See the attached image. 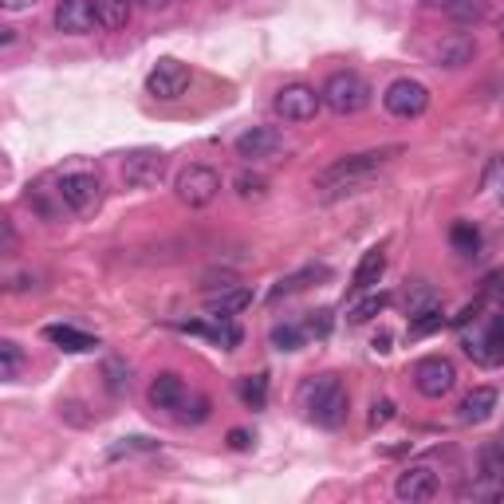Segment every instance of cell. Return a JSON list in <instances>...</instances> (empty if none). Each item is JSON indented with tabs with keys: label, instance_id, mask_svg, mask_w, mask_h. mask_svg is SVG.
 Returning <instances> with one entry per match:
<instances>
[{
	"label": "cell",
	"instance_id": "obj_1",
	"mask_svg": "<svg viewBox=\"0 0 504 504\" xmlns=\"http://www.w3.org/2000/svg\"><path fill=\"white\" fill-rule=\"evenodd\" d=\"M398 154H402V146H383V150H367V154L339 158V162H331V166L320 173V178H315V189H320L323 201L351 197V194H359L362 185H371Z\"/></svg>",
	"mask_w": 504,
	"mask_h": 504
},
{
	"label": "cell",
	"instance_id": "obj_2",
	"mask_svg": "<svg viewBox=\"0 0 504 504\" xmlns=\"http://www.w3.org/2000/svg\"><path fill=\"white\" fill-rule=\"evenodd\" d=\"M304 410H308V422L320 425V430H339L347 422V406H351V394L343 386L339 374H320L304 383Z\"/></svg>",
	"mask_w": 504,
	"mask_h": 504
},
{
	"label": "cell",
	"instance_id": "obj_3",
	"mask_svg": "<svg viewBox=\"0 0 504 504\" xmlns=\"http://www.w3.org/2000/svg\"><path fill=\"white\" fill-rule=\"evenodd\" d=\"M371 95H374L371 83L359 71H335L323 83V107L335 110V115H359V110H367Z\"/></svg>",
	"mask_w": 504,
	"mask_h": 504
},
{
	"label": "cell",
	"instance_id": "obj_4",
	"mask_svg": "<svg viewBox=\"0 0 504 504\" xmlns=\"http://www.w3.org/2000/svg\"><path fill=\"white\" fill-rule=\"evenodd\" d=\"M56 189H59L63 209H71L75 217H95L99 205H103V182H99V173H91V170L63 173Z\"/></svg>",
	"mask_w": 504,
	"mask_h": 504
},
{
	"label": "cell",
	"instance_id": "obj_5",
	"mask_svg": "<svg viewBox=\"0 0 504 504\" xmlns=\"http://www.w3.org/2000/svg\"><path fill=\"white\" fill-rule=\"evenodd\" d=\"M173 194H178V201L189 209H205L221 194V173L209 166H185L178 178H173Z\"/></svg>",
	"mask_w": 504,
	"mask_h": 504
},
{
	"label": "cell",
	"instance_id": "obj_6",
	"mask_svg": "<svg viewBox=\"0 0 504 504\" xmlns=\"http://www.w3.org/2000/svg\"><path fill=\"white\" fill-rule=\"evenodd\" d=\"M276 115H280L284 122H308L320 115V107H323V91H315V87L308 83H288L276 91Z\"/></svg>",
	"mask_w": 504,
	"mask_h": 504
},
{
	"label": "cell",
	"instance_id": "obj_7",
	"mask_svg": "<svg viewBox=\"0 0 504 504\" xmlns=\"http://www.w3.org/2000/svg\"><path fill=\"white\" fill-rule=\"evenodd\" d=\"M383 107L394 119H418V115H425V107H430V91H425V83H418V79H394L383 95Z\"/></svg>",
	"mask_w": 504,
	"mask_h": 504
},
{
	"label": "cell",
	"instance_id": "obj_8",
	"mask_svg": "<svg viewBox=\"0 0 504 504\" xmlns=\"http://www.w3.org/2000/svg\"><path fill=\"white\" fill-rule=\"evenodd\" d=\"M166 178V154L162 150H134L122 158V182L134 189H154Z\"/></svg>",
	"mask_w": 504,
	"mask_h": 504
},
{
	"label": "cell",
	"instance_id": "obj_9",
	"mask_svg": "<svg viewBox=\"0 0 504 504\" xmlns=\"http://www.w3.org/2000/svg\"><path fill=\"white\" fill-rule=\"evenodd\" d=\"M414 386L422 390L425 398H446L453 386H457V367L446 355H430L414 367Z\"/></svg>",
	"mask_w": 504,
	"mask_h": 504
},
{
	"label": "cell",
	"instance_id": "obj_10",
	"mask_svg": "<svg viewBox=\"0 0 504 504\" xmlns=\"http://www.w3.org/2000/svg\"><path fill=\"white\" fill-rule=\"evenodd\" d=\"M185 87H189V68L182 59H158L154 63V71L146 75V91L154 95V99H178L185 95Z\"/></svg>",
	"mask_w": 504,
	"mask_h": 504
},
{
	"label": "cell",
	"instance_id": "obj_11",
	"mask_svg": "<svg viewBox=\"0 0 504 504\" xmlns=\"http://www.w3.org/2000/svg\"><path fill=\"white\" fill-rule=\"evenodd\" d=\"M56 28L63 36H87L99 28L95 0H59L56 5Z\"/></svg>",
	"mask_w": 504,
	"mask_h": 504
},
{
	"label": "cell",
	"instance_id": "obj_12",
	"mask_svg": "<svg viewBox=\"0 0 504 504\" xmlns=\"http://www.w3.org/2000/svg\"><path fill=\"white\" fill-rule=\"evenodd\" d=\"M398 500H434L437 497V473L425 465H410L406 473H398L394 481Z\"/></svg>",
	"mask_w": 504,
	"mask_h": 504
},
{
	"label": "cell",
	"instance_id": "obj_13",
	"mask_svg": "<svg viewBox=\"0 0 504 504\" xmlns=\"http://www.w3.org/2000/svg\"><path fill=\"white\" fill-rule=\"evenodd\" d=\"M276 150H280V131H276V126H248V131L236 138V154L248 162L268 158Z\"/></svg>",
	"mask_w": 504,
	"mask_h": 504
},
{
	"label": "cell",
	"instance_id": "obj_14",
	"mask_svg": "<svg viewBox=\"0 0 504 504\" xmlns=\"http://www.w3.org/2000/svg\"><path fill=\"white\" fill-rule=\"evenodd\" d=\"M473 56H477V44H473V36H465V32L446 36V40L434 47V63H437V68H449V71L473 63Z\"/></svg>",
	"mask_w": 504,
	"mask_h": 504
},
{
	"label": "cell",
	"instance_id": "obj_15",
	"mask_svg": "<svg viewBox=\"0 0 504 504\" xmlns=\"http://www.w3.org/2000/svg\"><path fill=\"white\" fill-rule=\"evenodd\" d=\"M182 402H185V383H182V374L162 371L154 383H150V406H154V410H178Z\"/></svg>",
	"mask_w": 504,
	"mask_h": 504
},
{
	"label": "cell",
	"instance_id": "obj_16",
	"mask_svg": "<svg viewBox=\"0 0 504 504\" xmlns=\"http://www.w3.org/2000/svg\"><path fill=\"white\" fill-rule=\"evenodd\" d=\"M44 339H47V343H56L59 351H68V355H83V351H95L99 347L95 335L75 331L71 323H47L44 327Z\"/></svg>",
	"mask_w": 504,
	"mask_h": 504
},
{
	"label": "cell",
	"instance_id": "obj_17",
	"mask_svg": "<svg viewBox=\"0 0 504 504\" xmlns=\"http://www.w3.org/2000/svg\"><path fill=\"white\" fill-rule=\"evenodd\" d=\"M497 390L493 386H477V390H469L465 394V402H461V422L465 425H481V422H488L493 418V410H497Z\"/></svg>",
	"mask_w": 504,
	"mask_h": 504
},
{
	"label": "cell",
	"instance_id": "obj_18",
	"mask_svg": "<svg viewBox=\"0 0 504 504\" xmlns=\"http://www.w3.org/2000/svg\"><path fill=\"white\" fill-rule=\"evenodd\" d=\"M245 308H252V292L241 288V284L221 288L217 296H209V315H213V320H233V315H241Z\"/></svg>",
	"mask_w": 504,
	"mask_h": 504
},
{
	"label": "cell",
	"instance_id": "obj_19",
	"mask_svg": "<svg viewBox=\"0 0 504 504\" xmlns=\"http://www.w3.org/2000/svg\"><path fill=\"white\" fill-rule=\"evenodd\" d=\"M383 272H386V245H374V248L362 252V260H359L355 276H351V284H355L359 292H371V288L383 280Z\"/></svg>",
	"mask_w": 504,
	"mask_h": 504
},
{
	"label": "cell",
	"instance_id": "obj_20",
	"mask_svg": "<svg viewBox=\"0 0 504 504\" xmlns=\"http://www.w3.org/2000/svg\"><path fill=\"white\" fill-rule=\"evenodd\" d=\"M327 276H331V268H327V264H308V268H299V272H292V276H284L280 284H272L268 299L296 296V292H304V288H311L315 280H327Z\"/></svg>",
	"mask_w": 504,
	"mask_h": 504
},
{
	"label": "cell",
	"instance_id": "obj_21",
	"mask_svg": "<svg viewBox=\"0 0 504 504\" xmlns=\"http://www.w3.org/2000/svg\"><path fill=\"white\" fill-rule=\"evenodd\" d=\"M390 304H394V296H390V292H367V296H362V299H355V304H351L347 308V323H371L374 320V315H383Z\"/></svg>",
	"mask_w": 504,
	"mask_h": 504
},
{
	"label": "cell",
	"instance_id": "obj_22",
	"mask_svg": "<svg viewBox=\"0 0 504 504\" xmlns=\"http://www.w3.org/2000/svg\"><path fill=\"white\" fill-rule=\"evenodd\" d=\"M402 299V308H406V315H418V311H430V308H441V292L434 284H425V280H418V284H410L406 292L398 296Z\"/></svg>",
	"mask_w": 504,
	"mask_h": 504
},
{
	"label": "cell",
	"instance_id": "obj_23",
	"mask_svg": "<svg viewBox=\"0 0 504 504\" xmlns=\"http://www.w3.org/2000/svg\"><path fill=\"white\" fill-rule=\"evenodd\" d=\"M477 465H481V481L504 485V437L481 446V453H477Z\"/></svg>",
	"mask_w": 504,
	"mask_h": 504
},
{
	"label": "cell",
	"instance_id": "obj_24",
	"mask_svg": "<svg viewBox=\"0 0 504 504\" xmlns=\"http://www.w3.org/2000/svg\"><path fill=\"white\" fill-rule=\"evenodd\" d=\"M449 20L457 24H481L488 20V0H437Z\"/></svg>",
	"mask_w": 504,
	"mask_h": 504
},
{
	"label": "cell",
	"instance_id": "obj_25",
	"mask_svg": "<svg viewBox=\"0 0 504 504\" xmlns=\"http://www.w3.org/2000/svg\"><path fill=\"white\" fill-rule=\"evenodd\" d=\"M95 16H99V28L119 32L131 20V0H95Z\"/></svg>",
	"mask_w": 504,
	"mask_h": 504
},
{
	"label": "cell",
	"instance_id": "obj_26",
	"mask_svg": "<svg viewBox=\"0 0 504 504\" xmlns=\"http://www.w3.org/2000/svg\"><path fill=\"white\" fill-rule=\"evenodd\" d=\"M158 446H162V441H154V437H142V434H138V437H119L115 446L107 449V457H110V461H122V457H142V453H158Z\"/></svg>",
	"mask_w": 504,
	"mask_h": 504
},
{
	"label": "cell",
	"instance_id": "obj_27",
	"mask_svg": "<svg viewBox=\"0 0 504 504\" xmlns=\"http://www.w3.org/2000/svg\"><path fill=\"white\" fill-rule=\"evenodd\" d=\"M441 327H446V311H441V308L418 311V315H410V331H406V339H410V343H418V339L441 331Z\"/></svg>",
	"mask_w": 504,
	"mask_h": 504
},
{
	"label": "cell",
	"instance_id": "obj_28",
	"mask_svg": "<svg viewBox=\"0 0 504 504\" xmlns=\"http://www.w3.org/2000/svg\"><path fill=\"white\" fill-rule=\"evenodd\" d=\"M241 402L248 410H264L268 406V374H248V378H241Z\"/></svg>",
	"mask_w": 504,
	"mask_h": 504
},
{
	"label": "cell",
	"instance_id": "obj_29",
	"mask_svg": "<svg viewBox=\"0 0 504 504\" xmlns=\"http://www.w3.org/2000/svg\"><path fill=\"white\" fill-rule=\"evenodd\" d=\"M449 241H453V248H457L461 257H477V248H481V233H477V225L457 221L449 229Z\"/></svg>",
	"mask_w": 504,
	"mask_h": 504
},
{
	"label": "cell",
	"instance_id": "obj_30",
	"mask_svg": "<svg viewBox=\"0 0 504 504\" xmlns=\"http://www.w3.org/2000/svg\"><path fill=\"white\" fill-rule=\"evenodd\" d=\"M304 339H308V331L299 323H276L272 327V347L276 351H299Z\"/></svg>",
	"mask_w": 504,
	"mask_h": 504
},
{
	"label": "cell",
	"instance_id": "obj_31",
	"mask_svg": "<svg viewBox=\"0 0 504 504\" xmlns=\"http://www.w3.org/2000/svg\"><path fill=\"white\" fill-rule=\"evenodd\" d=\"M20 367H24L20 343L5 339V343H0V378H5V383H12V378H20Z\"/></svg>",
	"mask_w": 504,
	"mask_h": 504
},
{
	"label": "cell",
	"instance_id": "obj_32",
	"mask_svg": "<svg viewBox=\"0 0 504 504\" xmlns=\"http://www.w3.org/2000/svg\"><path fill=\"white\" fill-rule=\"evenodd\" d=\"M103 374H107V386L115 390V394H122V390H131V367H126L122 359L110 355V359L103 362Z\"/></svg>",
	"mask_w": 504,
	"mask_h": 504
},
{
	"label": "cell",
	"instance_id": "obj_33",
	"mask_svg": "<svg viewBox=\"0 0 504 504\" xmlns=\"http://www.w3.org/2000/svg\"><path fill=\"white\" fill-rule=\"evenodd\" d=\"M178 418H182V422H189V425L205 422V418H209V402L201 398V394H197V398H189V394H185V402L178 406Z\"/></svg>",
	"mask_w": 504,
	"mask_h": 504
},
{
	"label": "cell",
	"instance_id": "obj_34",
	"mask_svg": "<svg viewBox=\"0 0 504 504\" xmlns=\"http://www.w3.org/2000/svg\"><path fill=\"white\" fill-rule=\"evenodd\" d=\"M236 194H241L245 201H260L264 194H268V182H264L260 173H241V178H236Z\"/></svg>",
	"mask_w": 504,
	"mask_h": 504
},
{
	"label": "cell",
	"instance_id": "obj_35",
	"mask_svg": "<svg viewBox=\"0 0 504 504\" xmlns=\"http://www.w3.org/2000/svg\"><path fill=\"white\" fill-rule=\"evenodd\" d=\"M331 311H327V308H320V311H308V323H304V331L308 335H315V339H327V335H331Z\"/></svg>",
	"mask_w": 504,
	"mask_h": 504
},
{
	"label": "cell",
	"instance_id": "obj_36",
	"mask_svg": "<svg viewBox=\"0 0 504 504\" xmlns=\"http://www.w3.org/2000/svg\"><path fill=\"white\" fill-rule=\"evenodd\" d=\"M390 418H394V402H390V398H374L367 425H371V430H383V425H386Z\"/></svg>",
	"mask_w": 504,
	"mask_h": 504
},
{
	"label": "cell",
	"instance_id": "obj_37",
	"mask_svg": "<svg viewBox=\"0 0 504 504\" xmlns=\"http://www.w3.org/2000/svg\"><path fill=\"white\" fill-rule=\"evenodd\" d=\"M504 182V154L488 162V170H485V189H497Z\"/></svg>",
	"mask_w": 504,
	"mask_h": 504
},
{
	"label": "cell",
	"instance_id": "obj_38",
	"mask_svg": "<svg viewBox=\"0 0 504 504\" xmlns=\"http://www.w3.org/2000/svg\"><path fill=\"white\" fill-rule=\"evenodd\" d=\"M229 446L233 449H248L252 446V434L248 430H229Z\"/></svg>",
	"mask_w": 504,
	"mask_h": 504
},
{
	"label": "cell",
	"instance_id": "obj_39",
	"mask_svg": "<svg viewBox=\"0 0 504 504\" xmlns=\"http://www.w3.org/2000/svg\"><path fill=\"white\" fill-rule=\"evenodd\" d=\"M40 0H0V8L5 12H24V8H36Z\"/></svg>",
	"mask_w": 504,
	"mask_h": 504
},
{
	"label": "cell",
	"instance_id": "obj_40",
	"mask_svg": "<svg viewBox=\"0 0 504 504\" xmlns=\"http://www.w3.org/2000/svg\"><path fill=\"white\" fill-rule=\"evenodd\" d=\"M374 351H378V355H386V351H390V335H374V343H371Z\"/></svg>",
	"mask_w": 504,
	"mask_h": 504
},
{
	"label": "cell",
	"instance_id": "obj_41",
	"mask_svg": "<svg viewBox=\"0 0 504 504\" xmlns=\"http://www.w3.org/2000/svg\"><path fill=\"white\" fill-rule=\"evenodd\" d=\"M142 5H146V8H166L170 0H142Z\"/></svg>",
	"mask_w": 504,
	"mask_h": 504
},
{
	"label": "cell",
	"instance_id": "obj_42",
	"mask_svg": "<svg viewBox=\"0 0 504 504\" xmlns=\"http://www.w3.org/2000/svg\"><path fill=\"white\" fill-rule=\"evenodd\" d=\"M500 32H504V20H500Z\"/></svg>",
	"mask_w": 504,
	"mask_h": 504
}]
</instances>
